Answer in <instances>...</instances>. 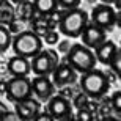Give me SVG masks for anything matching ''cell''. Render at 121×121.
I'll list each match as a JSON object with an SVG mask.
<instances>
[{
	"mask_svg": "<svg viewBox=\"0 0 121 121\" xmlns=\"http://www.w3.org/2000/svg\"><path fill=\"white\" fill-rule=\"evenodd\" d=\"M90 22V16L85 9L82 8H71L63 9L60 22L57 27L60 28V33L66 38H79L85 25Z\"/></svg>",
	"mask_w": 121,
	"mask_h": 121,
	"instance_id": "obj_1",
	"label": "cell"
},
{
	"mask_svg": "<svg viewBox=\"0 0 121 121\" xmlns=\"http://www.w3.org/2000/svg\"><path fill=\"white\" fill-rule=\"evenodd\" d=\"M80 90L91 99H101L110 90V82H108L107 76L104 74L101 69H90L82 74L80 77Z\"/></svg>",
	"mask_w": 121,
	"mask_h": 121,
	"instance_id": "obj_2",
	"label": "cell"
},
{
	"mask_svg": "<svg viewBox=\"0 0 121 121\" xmlns=\"http://www.w3.org/2000/svg\"><path fill=\"white\" fill-rule=\"evenodd\" d=\"M11 47L16 55H21V57H25L30 60L43 49V39L39 35H36L35 31H31L28 28V30H24L17 35H13Z\"/></svg>",
	"mask_w": 121,
	"mask_h": 121,
	"instance_id": "obj_3",
	"label": "cell"
},
{
	"mask_svg": "<svg viewBox=\"0 0 121 121\" xmlns=\"http://www.w3.org/2000/svg\"><path fill=\"white\" fill-rule=\"evenodd\" d=\"M63 61L69 63L74 68V71L80 72V74L96 68V65H98L94 52L83 44H72L71 49L68 50V54L65 55Z\"/></svg>",
	"mask_w": 121,
	"mask_h": 121,
	"instance_id": "obj_4",
	"label": "cell"
},
{
	"mask_svg": "<svg viewBox=\"0 0 121 121\" xmlns=\"http://www.w3.org/2000/svg\"><path fill=\"white\" fill-rule=\"evenodd\" d=\"M30 60V68L35 76H50L60 63V55L55 49H41Z\"/></svg>",
	"mask_w": 121,
	"mask_h": 121,
	"instance_id": "obj_5",
	"label": "cell"
},
{
	"mask_svg": "<svg viewBox=\"0 0 121 121\" xmlns=\"http://www.w3.org/2000/svg\"><path fill=\"white\" fill-rule=\"evenodd\" d=\"M47 112L50 113L52 120H74L72 115L71 99L63 98L61 94H54L47 99Z\"/></svg>",
	"mask_w": 121,
	"mask_h": 121,
	"instance_id": "obj_6",
	"label": "cell"
},
{
	"mask_svg": "<svg viewBox=\"0 0 121 121\" xmlns=\"http://www.w3.org/2000/svg\"><path fill=\"white\" fill-rule=\"evenodd\" d=\"M6 99L9 102H17L21 99H25L28 96H33L31 93V80L27 77H13L8 80L6 85Z\"/></svg>",
	"mask_w": 121,
	"mask_h": 121,
	"instance_id": "obj_7",
	"label": "cell"
},
{
	"mask_svg": "<svg viewBox=\"0 0 121 121\" xmlns=\"http://www.w3.org/2000/svg\"><path fill=\"white\" fill-rule=\"evenodd\" d=\"M90 16V22L98 25V27L104 28V30H112L115 27V21H117V11L112 5H96L91 11Z\"/></svg>",
	"mask_w": 121,
	"mask_h": 121,
	"instance_id": "obj_8",
	"label": "cell"
},
{
	"mask_svg": "<svg viewBox=\"0 0 121 121\" xmlns=\"http://www.w3.org/2000/svg\"><path fill=\"white\" fill-rule=\"evenodd\" d=\"M50 76H52L50 77L52 83H54L55 86H58V88H61V86H65V85H74L77 82V72L74 71V68L66 61H60L58 65H57V68L52 71Z\"/></svg>",
	"mask_w": 121,
	"mask_h": 121,
	"instance_id": "obj_9",
	"label": "cell"
},
{
	"mask_svg": "<svg viewBox=\"0 0 121 121\" xmlns=\"http://www.w3.org/2000/svg\"><path fill=\"white\" fill-rule=\"evenodd\" d=\"M31 93L39 102H47V99L55 94V85L49 76H35L31 79Z\"/></svg>",
	"mask_w": 121,
	"mask_h": 121,
	"instance_id": "obj_10",
	"label": "cell"
},
{
	"mask_svg": "<svg viewBox=\"0 0 121 121\" xmlns=\"http://www.w3.org/2000/svg\"><path fill=\"white\" fill-rule=\"evenodd\" d=\"M14 110L19 115L21 121H33L41 110V102L36 98L28 96L25 99L14 102Z\"/></svg>",
	"mask_w": 121,
	"mask_h": 121,
	"instance_id": "obj_11",
	"label": "cell"
},
{
	"mask_svg": "<svg viewBox=\"0 0 121 121\" xmlns=\"http://www.w3.org/2000/svg\"><path fill=\"white\" fill-rule=\"evenodd\" d=\"M80 39H82V44L93 50L104 39H107L105 38V30L98 27V25H94V24H91V22H88L80 33Z\"/></svg>",
	"mask_w": 121,
	"mask_h": 121,
	"instance_id": "obj_12",
	"label": "cell"
},
{
	"mask_svg": "<svg viewBox=\"0 0 121 121\" xmlns=\"http://www.w3.org/2000/svg\"><path fill=\"white\" fill-rule=\"evenodd\" d=\"M6 72L11 77H27L31 72L30 60L21 55H14L6 63Z\"/></svg>",
	"mask_w": 121,
	"mask_h": 121,
	"instance_id": "obj_13",
	"label": "cell"
},
{
	"mask_svg": "<svg viewBox=\"0 0 121 121\" xmlns=\"http://www.w3.org/2000/svg\"><path fill=\"white\" fill-rule=\"evenodd\" d=\"M118 46L110 39H104L99 46L94 47V57H96V61L101 63V65H108L110 60H112L113 54L117 52Z\"/></svg>",
	"mask_w": 121,
	"mask_h": 121,
	"instance_id": "obj_14",
	"label": "cell"
},
{
	"mask_svg": "<svg viewBox=\"0 0 121 121\" xmlns=\"http://www.w3.org/2000/svg\"><path fill=\"white\" fill-rule=\"evenodd\" d=\"M14 9H16V17L22 19V21H25V22H30L31 19L38 14L35 11L33 0H24V2H21V3L14 5Z\"/></svg>",
	"mask_w": 121,
	"mask_h": 121,
	"instance_id": "obj_15",
	"label": "cell"
},
{
	"mask_svg": "<svg viewBox=\"0 0 121 121\" xmlns=\"http://www.w3.org/2000/svg\"><path fill=\"white\" fill-rule=\"evenodd\" d=\"M28 27H30L31 31H35L36 35H39V36L43 35L44 31L55 28L54 25H52V22H50L49 16H43V14H36L35 17L28 22Z\"/></svg>",
	"mask_w": 121,
	"mask_h": 121,
	"instance_id": "obj_16",
	"label": "cell"
},
{
	"mask_svg": "<svg viewBox=\"0 0 121 121\" xmlns=\"http://www.w3.org/2000/svg\"><path fill=\"white\" fill-rule=\"evenodd\" d=\"M16 19V9L9 0L0 2V25H8Z\"/></svg>",
	"mask_w": 121,
	"mask_h": 121,
	"instance_id": "obj_17",
	"label": "cell"
},
{
	"mask_svg": "<svg viewBox=\"0 0 121 121\" xmlns=\"http://www.w3.org/2000/svg\"><path fill=\"white\" fill-rule=\"evenodd\" d=\"M33 5H35V11L43 16H47L54 13L55 9H58L57 0H33Z\"/></svg>",
	"mask_w": 121,
	"mask_h": 121,
	"instance_id": "obj_18",
	"label": "cell"
},
{
	"mask_svg": "<svg viewBox=\"0 0 121 121\" xmlns=\"http://www.w3.org/2000/svg\"><path fill=\"white\" fill-rule=\"evenodd\" d=\"M11 39L13 35L9 33L6 25H0V54H5L11 47Z\"/></svg>",
	"mask_w": 121,
	"mask_h": 121,
	"instance_id": "obj_19",
	"label": "cell"
},
{
	"mask_svg": "<svg viewBox=\"0 0 121 121\" xmlns=\"http://www.w3.org/2000/svg\"><path fill=\"white\" fill-rule=\"evenodd\" d=\"M8 27V30H9V33L11 35H17V33H21V31H24V30H28V22H25V21H22V19H14L11 24H8L6 25Z\"/></svg>",
	"mask_w": 121,
	"mask_h": 121,
	"instance_id": "obj_20",
	"label": "cell"
},
{
	"mask_svg": "<svg viewBox=\"0 0 121 121\" xmlns=\"http://www.w3.org/2000/svg\"><path fill=\"white\" fill-rule=\"evenodd\" d=\"M41 39H43V43H46V44H49V46H57V43L60 41V35L55 28H52V30L44 31L41 35Z\"/></svg>",
	"mask_w": 121,
	"mask_h": 121,
	"instance_id": "obj_21",
	"label": "cell"
},
{
	"mask_svg": "<svg viewBox=\"0 0 121 121\" xmlns=\"http://www.w3.org/2000/svg\"><path fill=\"white\" fill-rule=\"evenodd\" d=\"M110 69H112L115 74H117L118 77L121 76V50H120V47L117 49V52L113 54V57H112V60H110V63L107 65Z\"/></svg>",
	"mask_w": 121,
	"mask_h": 121,
	"instance_id": "obj_22",
	"label": "cell"
},
{
	"mask_svg": "<svg viewBox=\"0 0 121 121\" xmlns=\"http://www.w3.org/2000/svg\"><path fill=\"white\" fill-rule=\"evenodd\" d=\"M72 107H76V108H85V105H86V102H88V96H86L85 93H83V91H79V93H76L74 94V96H72Z\"/></svg>",
	"mask_w": 121,
	"mask_h": 121,
	"instance_id": "obj_23",
	"label": "cell"
},
{
	"mask_svg": "<svg viewBox=\"0 0 121 121\" xmlns=\"http://www.w3.org/2000/svg\"><path fill=\"white\" fill-rule=\"evenodd\" d=\"M96 113L90 112L88 108H77V113L76 117H74V120H79V121H93L96 120Z\"/></svg>",
	"mask_w": 121,
	"mask_h": 121,
	"instance_id": "obj_24",
	"label": "cell"
},
{
	"mask_svg": "<svg viewBox=\"0 0 121 121\" xmlns=\"http://www.w3.org/2000/svg\"><path fill=\"white\" fill-rule=\"evenodd\" d=\"M110 105H112V108L115 110V112L120 115L121 113V91H115V93L112 94V98H110Z\"/></svg>",
	"mask_w": 121,
	"mask_h": 121,
	"instance_id": "obj_25",
	"label": "cell"
},
{
	"mask_svg": "<svg viewBox=\"0 0 121 121\" xmlns=\"http://www.w3.org/2000/svg\"><path fill=\"white\" fill-rule=\"evenodd\" d=\"M57 3L61 9H71V8H77L80 5V0H57Z\"/></svg>",
	"mask_w": 121,
	"mask_h": 121,
	"instance_id": "obj_26",
	"label": "cell"
},
{
	"mask_svg": "<svg viewBox=\"0 0 121 121\" xmlns=\"http://www.w3.org/2000/svg\"><path fill=\"white\" fill-rule=\"evenodd\" d=\"M0 121H21L19 115L16 113V110H5L3 115L0 117Z\"/></svg>",
	"mask_w": 121,
	"mask_h": 121,
	"instance_id": "obj_27",
	"label": "cell"
},
{
	"mask_svg": "<svg viewBox=\"0 0 121 121\" xmlns=\"http://www.w3.org/2000/svg\"><path fill=\"white\" fill-rule=\"evenodd\" d=\"M71 41H68V38L65 41H58V43H57V52H58V54H65L66 55L68 54V50L71 49Z\"/></svg>",
	"mask_w": 121,
	"mask_h": 121,
	"instance_id": "obj_28",
	"label": "cell"
},
{
	"mask_svg": "<svg viewBox=\"0 0 121 121\" xmlns=\"http://www.w3.org/2000/svg\"><path fill=\"white\" fill-rule=\"evenodd\" d=\"M58 94H61L63 98H68V99H71L72 96H74V91H72V86L71 85H65V86H61L60 88V91H58Z\"/></svg>",
	"mask_w": 121,
	"mask_h": 121,
	"instance_id": "obj_29",
	"label": "cell"
},
{
	"mask_svg": "<svg viewBox=\"0 0 121 121\" xmlns=\"http://www.w3.org/2000/svg\"><path fill=\"white\" fill-rule=\"evenodd\" d=\"M36 121H54L52 120V117H50V113L47 112V110H39V113L36 115V118H35Z\"/></svg>",
	"mask_w": 121,
	"mask_h": 121,
	"instance_id": "obj_30",
	"label": "cell"
},
{
	"mask_svg": "<svg viewBox=\"0 0 121 121\" xmlns=\"http://www.w3.org/2000/svg\"><path fill=\"white\" fill-rule=\"evenodd\" d=\"M104 74L107 76V79H108V82H110V83H112V82H117V79H120V77H118L117 74L112 71V69H110V71H104Z\"/></svg>",
	"mask_w": 121,
	"mask_h": 121,
	"instance_id": "obj_31",
	"label": "cell"
},
{
	"mask_svg": "<svg viewBox=\"0 0 121 121\" xmlns=\"http://www.w3.org/2000/svg\"><path fill=\"white\" fill-rule=\"evenodd\" d=\"M6 85H8V80H5V79H0V96L6 93Z\"/></svg>",
	"mask_w": 121,
	"mask_h": 121,
	"instance_id": "obj_32",
	"label": "cell"
},
{
	"mask_svg": "<svg viewBox=\"0 0 121 121\" xmlns=\"http://www.w3.org/2000/svg\"><path fill=\"white\" fill-rule=\"evenodd\" d=\"M113 8H115V11H118L120 13V9H121V0H113Z\"/></svg>",
	"mask_w": 121,
	"mask_h": 121,
	"instance_id": "obj_33",
	"label": "cell"
},
{
	"mask_svg": "<svg viewBox=\"0 0 121 121\" xmlns=\"http://www.w3.org/2000/svg\"><path fill=\"white\" fill-rule=\"evenodd\" d=\"M5 110H8V105H6L5 102H2V101H0V117L3 115V112H5Z\"/></svg>",
	"mask_w": 121,
	"mask_h": 121,
	"instance_id": "obj_34",
	"label": "cell"
},
{
	"mask_svg": "<svg viewBox=\"0 0 121 121\" xmlns=\"http://www.w3.org/2000/svg\"><path fill=\"white\" fill-rule=\"evenodd\" d=\"M101 3H105V5H112L113 3V0H99Z\"/></svg>",
	"mask_w": 121,
	"mask_h": 121,
	"instance_id": "obj_35",
	"label": "cell"
},
{
	"mask_svg": "<svg viewBox=\"0 0 121 121\" xmlns=\"http://www.w3.org/2000/svg\"><path fill=\"white\" fill-rule=\"evenodd\" d=\"M13 5H17V3H21V2H24V0H9Z\"/></svg>",
	"mask_w": 121,
	"mask_h": 121,
	"instance_id": "obj_36",
	"label": "cell"
},
{
	"mask_svg": "<svg viewBox=\"0 0 121 121\" xmlns=\"http://www.w3.org/2000/svg\"><path fill=\"white\" fill-rule=\"evenodd\" d=\"M0 2H3V0H0Z\"/></svg>",
	"mask_w": 121,
	"mask_h": 121,
	"instance_id": "obj_37",
	"label": "cell"
}]
</instances>
